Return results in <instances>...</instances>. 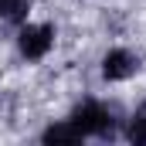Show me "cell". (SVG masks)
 I'll use <instances>...</instances> for the list:
<instances>
[{
	"mask_svg": "<svg viewBox=\"0 0 146 146\" xmlns=\"http://www.w3.org/2000/svg\"><path fill=\"white\" fill-rule=\"evenodd\" d=\"M136 72H139V58H136L133 51H126V48H115V51H109V54L102 58V75H106L109 82L133 78Z\"/></svg>",
	"mask_w": 146,
	"mask_h": 146,
	"instance_id": "3",
	"label": "cell"
},
{
	"mask_svg": "<svg viewBox=\"0 0 146 146\" xmlns=\"http://www.w3.org/2000/svg\"><path fill=\"white\" fill-rule=\"evenodd\" d=\"M41 139H44V143H54V146H68V143H78V139H82V129L68 119V122H58V126L44 129Z\"/></svg>",
	"mask_w": 146,
	"mask_h": 146,
	"instance_id": "4",
	"label": "cell"
},
{
	"mask_svg": "<svg viewBox=\"0 0 146 146\" xmlns=\"http://www.w3.org/2000/svg\"><path fill=\"white\" fill-rule=\"evenodd\" d=\"M27 14H31V0H0V17L3 21L21 24V21H27Z\"/></svg>",
	"mask_w": 146,
	"mask_h": 146,
	"instance_id": "5",
	"label": "cell"
},
{
	"mask_svg": "<svg viewBox=\"0 0 146 146\" xmlns=\"http://www.w3.org/2000/svg\"><path fill=\"white\" fill-rule=\"evenodd\" d=\"M72 122L82 129V136H112V115L99 102H85L72 112Z\"/></svg>",
	"mask_w": 146,
	"mask_h": 146,
	"instance_id": "1",
	"label": "cell"
},
{
	"mask_svg": "<svg viewBox=\"0 0 146 146\" xmlns=\"http://www.w3.org/2000/svg\"><path fill=\"white\" fill-rule=\"evenodd\" d=\"M129 139L136 146H146V109L136 112V119H133V126H129Z\"/></svg>",
	"mask_w": 146,
	"mask_h": 146,
	"instance_id": "6",
	"label": "cell"
},
{
	"mask_svg": "<svg viewBox=\"0 0 146 146\" xmlns=\"http://www.w3.org/2000/svg\"><path fill=\"white\" fill-rule=\"evenodd\" d=\"M54 44V27L51 24H27L21 31V54L24 58H44Z\"/></svg>",
	"mask_w": 146,
	"mask_h": 146,
	"instance_id": "2",
	"label": "cell"
}]
</instances>
